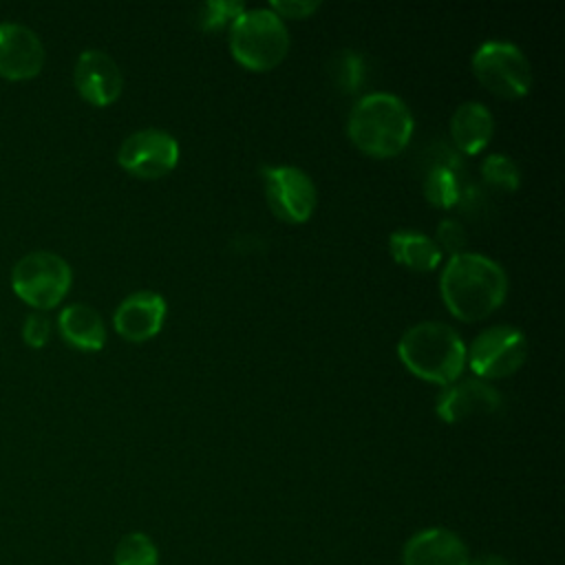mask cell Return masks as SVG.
Wrapping results in <instances>:
<instances>
[{
	"label": "cell",
	"mask_w": 565,
	"mask_h": 565,
	"mask_svg": "<svg viewBox=\"0 0 565 565\" xmlns=\"http://www.w3.org/2000/svg\"><path fill=\"white\" fill-rule=\"evenodd\" d=\"M527 360V338L521 329L510 324H494L481 331L470 349L466 362L479 380H497L516 373Z\"/></svg>",
	"instance_id": "cell-7"
},
{
	"label": "cell",
	"mask_w": 565,
	"mask_h": 565,
	"mask_svg": "<svg viewBox=\"0 0 565 565\" xmlns=\"http://www.w3.org/2000/svg\"><path fill=\"white\" fill-rule=\"evenodd\" d=\"M437 243V247L444 252H450V256L463 252V245H466V230L459 221L455 218H444L439 221L437 225V236L433 238Z\"/></svg>",
	"instance_id": "cell-23"
},
{
	"label": "cell",
	"mask_w": 565,
	"mask_h": 565,
	"mask_svg": "<svg viewBox=\"0 0 565 565\" xmlns=\"http://www.w3.org/2000/svg\"><path fill=\"white\" fill-rule=\"evenodd\" d=\"M320 2H309V0H276L269 4V9L282 20V18H289V20H302V18H309L313 11H318Z\"/></svg>",
	"instance_id": "cell-25"
},
{
	"label": "cell",
	"mask_w": 565,
	"mask_h": 565,
	"mask_svg": "<svg viewBox=\"0 0 565 565\" xmlns=\"http://www.w3.org/2000/svg\"><path fill=\"white\" fill-rule=\"evenodd\" d=\"M503 406L501 393L490 386L486 380L472 377V380H455L446 384L435 402L437 415L448 422H461L472 415H488L497 413Z\"/></svg>",
	"instance_id": "cell-12"
},
{
	"label": "cell",
	"mask_w": 565,
	"mask_h": 565,
	"mask_svg": "<svg viewBox=\"0 0 565 565\" xmlns=\"http://www.w3.org/2000/svg\"><path fill=\"white\" fill-rule=\"evenodd\" d=\"M335 82L340 84L342 90L351 93L358 90L362 79H364V62L362 55H358L355 51H342L335 57V71H333Z\"/></svg>",
	"instance_id": "cell-22"
},
{
	"label": "cell",
	"mask_w": 565,
	"mask_h": 565,
	"mask_svg": "<svg viewBox=\"0 0 565 565\" xmlns=\"http://www.w3.org/2000/svg\"><path fill=\"white\" fill-rule=\"evenodd\" d=\"M424 194L435 207H455L461 199V179L457 174V166L437 161L424 179Z\"/></svg>",
	"instance_id": "cell-18"
},
{
	"label": "cell",
	"mask_w": 565,
	"mask_h": 565,
	"mask_svg": "<svg viewBox=\"0 0 565 565\" xmlns=\"http://www.w3.org/2000/svg\"><path fill=\"white\" fill-rule=\"evenodd\" d=\"M481 177L492 188H499V190H505V192H514L521 185L519 166L512 161V157H508L503 152H494V154H488L483 159Z\"/></svg>",
	"instance_id": "cell-20"
},
{
	"label": "cell",
	"mask_w": 565,
	"mask_h": 565,
	"mask_svg": "<svg viewBox=\"0 0 565 565\" xmlns=\"http://www.w3.org/2000/svg\"><path fill=\"white\" fill-rule=\"evenodd\" d=\"M388 249L399 265L415 269V271L437 269V265L441 263V256H444L430 236H426L422 232H413V230L393 232L388 236Z\"/></svg>",
	"instance_id": "cell-17"
},
{
	"label": "cell",
	"mask_w": 565,
	"mask_h": 565,
	"mask_svg": "<svg viewBox=\"0 0 565 565\" xmlns=\"http://www.w3.org/2000/svg\"><path fill=\"white\" fill-rule=\"evenodd\" d=\"M415 130L406 102L393 93H369L360 97L349 115V139L366 154L386 159L399 154Z\"/></svg>",
	"instance_id": "cell-2"
},
{
	"label": "cell",
	"mask_w": 565,
	"mask_h": 565,
	"mask_svg": "<svg viewBox=\"0 0 565 565\" xmlns=\"http://www.w3.org/2000/svg\"><path fill=\"white\" fill-rule=\"evenodd\" d=\"M57 331L66 344L79 351H99L106 344V327L99 311L84 302H71L60 311Z\"/></svg>",
	"instance_id": "cell-15"
},
{
	"label": "cell",
	"mask_w": 565,
	"mask_h": 565,
	"mask_svg": "<svg viewBox=\"0 0 565 565\" xmlns=\"http://www.w3.org/2000/svg\"><path fill=\"white\" fill-rule=\"evenodd\" d=\"M113 565H159V550L146 532H128L115 545Z\"/></svg>",
	"instance_id": "cell-19"
},
{
	"label": "cell",
	"mask_w": 565,
	"mask_h": 565,
	"mask_svg": "<svg viewBox=\"0 0 565 565\" xmlns=\"http://www.w3.org/2000/svg\"><path fill=\"white\" fill-rule=\"evenodd\" d=\"M463 539L448 527L415 532L402 547V565H470Z\"/></svg>",
	"instance_id": "cell-14"
},
{
	"label": "cell",
	"mask_w": 565,
	"mask_h": 565,
	"mask_svg": "<svg viewBox=\"0 0 565 565\" xmlns=\"http://www.w3.org/2000/svg\"><path fill=\"white\" fill-rule=\"evenodd\" d=\"M46 53L38 33L20 22L0 24V77L22 82L35 77Z\"/></svg>",
	"instance_id": "cell-11"
},
{
	"label": "cell",
	"mask_w": 565,
	"mask_h": 565,
	"mask_svg": "<svg viewBox=\"0 0 565 565\" xmlns=\"http://www.w3.org/2000/svg\"><path fill=\"white\" fill-rule=\"evenodd\" d=\"M439 291L455 318L477 322L503 305L508 296V276L497 260L475 252H459L444 265Z\"/></svg>",
	"instance_id": "cell-1"
},
{
	"label": "cell",
	"mask_w": 565,
	"mask_h": 565,
	"mask_svg": "<svg viewBox=\"0 0 565 565\" xmlns=\"http://www.w3.org/2000/svg\"><path fill=\"white\" fill-rule=\"evenodd\" d=\"M230 51L241 66L269 71L285 60L289 31L269 7L245 9L230 24Z\"/></svg>",
	"instance_id": "cell-4"
},
{
	"label": "cell",
	"mask_w": 565,
	"mask_h": 565,
	"mask_svg": "<svg viewBox=\"0 0 565 565\" xmlns=\"http://www.w3.org/2000/svg\"><path fill=\"white\" fill-rule=\"evenodd\" d=\"M49 338H51V320L42 311L29 313L22 322V340L29 347L40 349L49 342Z\"/></svg>",
	"instance_id": "cell-24"
},
{
	"label": "cell",
	"mask_w": 565,
	"mask_h": 565,
	"mask_svg": "<svg viewBox=\"0 0 565 565\" xmlns=\"http://www.w3.org/2000/svg\"><path fill=\"white\" fill-rule=\"evenodd\" d=\"M475 77L503 99H519L532 88V68L525 53L505 40H488L472 53Z\"/></svg>",
	"instance_id": "cell-6"
},
{
	"label": "cell",
	"mask_w": 565,
	"mask_h": 565,
	"mask_svg": "<svg viewBox=\"0 0 565 565\" xmlns=\"http://www.w3.org/2000/svg\"><path fill=\"white\" fill-rule=\"evenodd\" d=\"M402 364L417 377L446 386L466 366V344L459 333L437 320H424L404 331L397 342Z\"/></svg>",
	"instance_id": "cell-3"
},
{
	"label": "cell",
	"mask_w": 565,
	"mask_h": 565,
	"mask_svg": "<svg viewBox=\"0 0 565 565\" xmlns=\"http://www.w3.org/2000/svg\"><path fill=\"white\" fill-rule=\"evenodd\" d=\"M494 132V119L481 102L461 104L450 117V135L455 146L466 154L481 152Z\"/></svg>",
	"instance_id": "cell-16"
},
{
	"label": "cell",
	"mask_w": 565,
	"mask_h": 565,
	"mask_svg": "<svg viewBox=\"0 0 565 565\" xmlns=\"http://www.w3.org/2000/svg\"><path fill=\"white\" fill-rule=\"evenodd\" d=\"M73 82L82 99L93 106H110L124 90V75L117 62L99 49L79 53L73 68Z\"/></svg>",
	"instance_id": "cell-10"
},
{
	"label": "cell",
	"mask_w": 565,
	"mask_h": 565,
	"mask_svg": "<svg viewBox=\"0 0 565 565\" xmlns=\"http://www.w3.org/2000/svg\"><path fill=\"white\" fill-rule=\"evenodd\" d=\"M245 7L243 2H234V0H210L205 4L199 7L196 13V22L203 31H218L225 24H232L236 20L238 13H243Z\"/></svg>",
	"instance_id": "cell-21"
},
{
	"label": "cell",
	"mask_w": 565,
	"mask_h": 565,
	"mask_svg": "<svg viewBox=\"0 0 565 565\" xmlns=\"http://www.w3.org/2000/svg\"><path fill=\"white\" fill-rule=\"evenodd\" d=\"M179 141L159 128H143L128 135L119 150L117 163L139 179H161L179 163Z\"/></svg>",
	"instance_id": "cell-9"
},
{
	"label": "cell",
	"mask_w": 565,
	"mask_h": 565,
	"mask_svg": "<svg viewBox=\"0 0 565 565\" xmlns=\"http://www.w3.org/2000/svg\"><path fill=\"white\" fill-rule=\"evenodd\" d=\"M470 565H512V563L501 554H481L470 558Z\"/></svg>",
	"instance_id": "cell-26"
},
{
	"label": "cell",
	"mask_w": 565,
	"mask_h": 565,
	"mask_svg": "<svg viewBox=\"0 0 565 565\" xmlns=\"http://www.w3.org/2000/svg\"><path fill=\"white\" fill-rule=\"evenodd\" d=\"M168 305L157 291L143 289L126 296L113 313L115 331L130 342H146L154 338L166 322Z\"/></svg>",
	"instance_id": "cell-13"
},
{
	"label": "cell",
	"mask_w": 565,
	"mask_h": 565,
	"mask_svg": "<svg viewBox=\"0 0 565 565\" xmlns=\"http://www.w3.org/2000/svg\"><path fill=\"white\" fill-rule=\"evenodd\" d=\"M73 282L71 265L53 252H29L11 269V287L20 300L46 311L57 307Z\"/></svg>",
	"instance_id": "cell-5"
},
{
	"label": "cell",
	"mask_w": 565,
	"mask_h": 565,
	"mask_svg": "<svg viewBox=\"0 0 565 565\" xmlns=\"http://www.w3.org/2000/svg\"><path fill=\"white\" fill-rule=\"evenodd\" d=\"M263 183L267 205L280 221L298 225L311 218L318 192L305 170L296 166H267L263 168Z\"/></svg>",
	"instance_id": "cell-8"
}]
</instances>
